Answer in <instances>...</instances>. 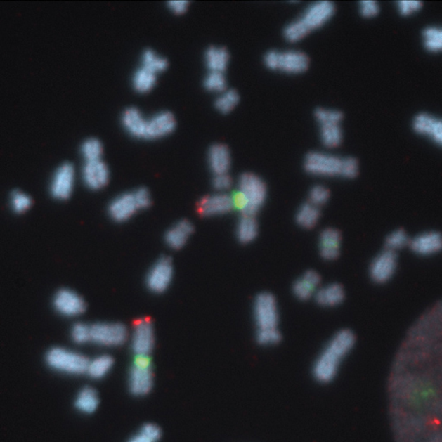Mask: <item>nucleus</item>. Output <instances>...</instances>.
<instances>
[{
    "label": "nucleus",
    "mask_w": 442,
    "mask_h": 442,
    "mask_svg": "<svg viewBox=\"0 0 442 442\" xmlns=\"http://www.w3.org/2000/svg\"><path fill=\"white\" fill-rule=\"evenodd\" d=\"M160 428L154 424H145L133 435L132 442H156L160 440Z\"/></svg>",
    "instance_id": "nucleus-39"
},
{
    "label": "nucleus",
    "mask_w": 442,
    "mask_h": 442,
    "mask_svg": "<svg viewBox=\"0 0 442 442\" xmlns=\"http://www.w3.org/2000/svg\"><path fill=\"white\" fill-rule=\"evenodd\" d=\"M9 204L15 214H25L32 207V200L25 192L15 190L10 196Z\"/></svg>",
    "instance_id": "nucleus-40"
},
{
    "label": "nucleus",
    "mask_w": 442,
    "mask_h": 442,
    "mask_svg": "<svg viewBox=\"0 0 442 442\" xmlns=\"http://www.w3.org/2000/svg\"><path fill=\"white\" fill-rule=\"evenodd\" d=\"M411 249L421 256H430L441 251L442 239L440 233L426 232L410 240Z\"/></svg>",
    "instance_id": "nucleus-24"
},
{
    "label": "nucleus",
    "mask_w": 442,
    "mask_h": 442,
    "mask_svg": "<svg viewBox=\"0 0 442 442\" xmlns=\"http://www.w3.org/2000/svg\"><path fill=\"white\" fill-rule=\"evenodd\" d=\"M314 117L320 126V139L323 145L329 149L337 148L344 139L341 123L344 114L335 109L318 108Z\"/></svg>",
    "instance_id": "nucleus-8"
},
{
    "label": "nucleus",
    "mask_w": 442,
    "mask_h": 442,
    "mask_svg": "<svg viewBox=\"0 0 442 442\" xmlns=\"http://www.w3.org/2000/svg\"><path fill=\"white\" fill-rule=\"evenodd\" d=\"M234 181L232 177L227 174H215L214 180H212V186H214L216 192L221 193H228L231 190Z\"/></svg>",
    "instance_id": "nucleus-46"
},
{
    "label": "nucleus",
    "mask_w": 442,
    "mask_h": 442,
    "mask_svg": "<svg viewBox=\"0 0 442 442\" xmlns=\"http://www.w3.org/2000/svg\"><path fill=\"white\" fill-rule=\"evenodd\" d=\"M140 67L145 68L154 74H160L166 71L169 67V63H167L166 58L161 56L155 51L146 50L143 51L142 55Z\"/></svg>",
    "instance_id": "nucleus-34"
},
{
    "label": "nucleus",
    "mask_w": 442,
    "mask_h": 442,
    "mask_svg": "<svg viewBox=\"0 0 442 442\" xmlns=\"http://www.w3.org/2000/svg\"><path fill=\"white\" fill-rule=\"evenodd\" d=\"M155 345L154 328L149 320L143 318L136 322L131 337V348L136 356H149Z\"/></svg>",
    "instance_id": "nucleus-16"
},
{
    "label": "nucleus",
    "mask_w": 442,
    "mask_h": 442,
    "mask_svg": "<svg viewBox=\"0 0 442 442\" xmlns=\"http://www.w3.org/2000/svg\"><path fill=\"white\" fill-rule=\"evenodd\" d=\"M320 207L310 202L301 204L297 212L296 221L301 228L311 229L316 227L320 219Z\"/></svg>",
    "instance_id": "nucleus-32"
},
{
    "label": "nucleus",
    "mask_w": 442,
    "mask_h": 442,
    "mask_svg": "<svg viewBox=\"0 0 442 442\" xmlns=\"http://www.w3.org/2000/svg\"><path fill=\"white\" fill-rule=\"evenodd\" d=\"M176 128L172 112L161 111L147 117L145 140H157L171 135Z\"/></svg>",
    "instance_id": "nucleus-17"
},
{
    "label": "nucleus",
    "mask_w": 442,
    "mask_h": 442,
    "mask_svg": "<svg viewBox=\"0 0 442 442\" xmlns=\"http://www.w3.org/2000/svg\"><path fill=\"white\" fill-rule=\"evenodd\" d=\"M197 210L204 217H215L228 214L235 209L231 195L216 192L202 198L198 203Z\"/></svg>",
    "instance_id": "nucleus-18"
},
{
    "label": "nucleus",
    "mask_w": 442,
    "mask_h": 442,
    "mask_svg": "<svg viewBox=\"0 0 442 442\" xmlns=\"http://www.w3.org/2000/svg\"><path fill=\"white\" fill-rule=\"evenodd\" d=\"M355 342V334L348 329L335 334L315 362V378L320 382H331L337 375L342 358L351 351Z\"/></svg>",
    "instance_id": "nucleus-1"
},
{
    "label": "nucleus",
    "mask_w": 442,
    "mask_h": 442,
    "mask_svg": "<svg viewBox=\"0 0 442 442\" xmlns=\"http://www.w3.org/2000/svg\"><path fill=\"white\" fill-rule=\"evenodd\" d=\"M397 267L395 252L385 249L373 260L370 267L372 279L377 283H385L392 278Z\"/></svg>",
    "instance_id": "nucleus-19"
},
{
    "label": "nucleus",
    "mask_w": 442,
    "mask_h": 442,
    "mask_svg": "<svg viewBox=\"0 0 442 442\" xmlns=\"http://www.w3.org/2000/svg\"><path fill=\"white\" fill-rule=\"evenodd\" d=\"M236 238L242 243H249L258 238L259 223L255 215L242 214L236 225Z\"/></svg>",
    "instance_id": "nucleus-29"
},
{
    "label": "nucleus",
    "mask_w": 442,
    "mask_h": 442,
    "mask_svg": "<svg viewBox=\"0 0 442 442\" xmlns=\"http://www.w3.org/2000/svg\"><path fill=\"white\" fill-rule=\"evenodd\" d=\"M423 46L430 53H440L442 50V30L440 27L429 26L423 30Z\"/></svg>",
    "instance_id": "nucleus-35"
},
{
    "label": "nucleus",
    "mask_w": 442,
    "mask_h": 442,
    "mask_svg": "<svg viewBox=\"0 0 442 442\" xmlns=\"http://www.w3.org/2000/svg\"><path fill=\"white\" fill-rule=\"evenodd\" d=\"M304 167L307 173L315 176L354 179L359 174V163L355 157H341L321 152L308 153Z\"/></svg>",
    "instance_id": "nucleus-3"
},
{
    "label": "nucleus",
    "mask_w": 442,
    "mask_h": 442,
    "mask_svg": "<svg viewBox=\"0 0 442 442\" xmlns=\"http://www.w3.org/2000/svg\"><path fill=\"white\" fill-rule=\"evenodd\" d=\"M256 340L264 346L275 345L282 340V334L278 328L258 329Z\"/></svg>",
    "instance_id": "nucleus-43"
},
{
    "label": "nucleus",
    "mask_w": 442,
    "mask_h": 442,
    "mask_svg": "<svg viewBox=\"0 0 442 442\" xmlns=\"http://www.w3.org/2000/svg\"><path fill=\"white\" fill-rule=\"evenodd\" d=\"M320 283L321 277L316 271H307L294 283V296L300 300H309L320 289Z\"/></svg>",
    "instance_id": "nucleus-26"
},
{
    "label": "nucleus",
    "mask_w": 442,
    "mask_h": 442,
    "mask_svg": "<svg viewBox=\"0 0 442 442\" xmlns=\"http://www.w3.org/2000/svg\"><path fill=\"white\" fill-rule=\"evenodd\" d=\"M264 63L270 70L280 71L289 74L306 73L310 67V59L306 53L297 50H272L264 57Z\"/></svg>",
    "instance_id": "nucleus-6"
},
{
    "label": "nucleus",
    "mask_w": 442,
    "mask_h": 442,
    "mask_svg": "<svg viewBox=\"0 0 442 442\" xmlns=\"http://www.w3.org/2000/svg\"><path fill=\"white\" fill-rule=\"evenodd\" d=\"M230 56L227 49L221 46L208 48L204 54V63L209 72L225 73L228 67Z\"/></svg>",
    "instance_id": "nucleus-28"
},
{
    "label": "nucleus",
    "mask_w": 442,
    "mask_h": 442,
    "mask_svg": "<svg viewBox=\"0 0 442 442\" xmlns=\"http://www.w3.org/2000/svg\"><path fill=\"white\" fill-rule=\"evenodd\" d=\"M53 304L55 311L61 316L77 318L86 310L84 298L70 289L60 290L54 294Z\"/></svg>",
    "instance_id": "nucleus-14"
},
{
    "label": "nucleus",
    "mask_w": 442,
    "mask_h": 442,
    "mask_svg": "<svg viewBox=\"0 0 442 442\" xmlns=\"http://www.w3.org/2000/svg\"><path fill=\"white\" fill-rule=\"evenodd\" d=\"M254 317L259 329L277 328L279 323V310L273 294L264 292L256 297Z\"/></svg>",
    "instance_id": "nucleus-12"
},
{
    "label": "nucleus",
    "mask_w": 442,
    "mask_h": 442,
    "mask_svg": "<svg viewBox=\"0 0 442 442\" xmlns=\"http://www.w3.org/2000/svg\"><path fill=\"white\" fill-rule=\"evenodd\" d=\"M115 362L112 356L102 355L89 362L87 372L94 379H100L111 371Z\"/></svg>",
    "instance_id": "nucleus-33"
},
{
    "label": "nucleus",
    "mask_w": 442,
    "mask_h": 442,
    "mask_svg": "<svg viewBox=\"0 0 442 442\" xmlns=\"http://www.w3.org/2000/svg\"><path fill=\"white\" fill-rule=\"evenodd\" d=\"M317 303L324 307H334L345 299V290L341 284L333 283L318 289L315 294Z\"/></svg>",
    "instance_id": "nucleus-27"
},
{
    "label": "nucleus",
    "mask_w": 442,
    "mask_h": 442,
    "mask_svg": "<svg viewBox=\"0 0 442 442\" xmlns=\"http://www.w3.org/2000/svg\"><path fill=\"white\" fill-rule=\"evenodd\" d=\"M190 6V3L186 0H173L169 2V8L171 12L176 13L177 15H183L187 12Z\"/></svg>",
    "instance_id": "nucleus-48"
},
{
    "label": "nucleus",
    "mask_w": 442,
    "mask_h": 442,
    "mask_svg": "<svg viewBox=\"0 0 442 442\" xmlns=\"http://www.w3.org/2000/svg\"><path fill=\"white\" fill-rule=\"evenodd\" d=\"M82 183L91 190H100L108 184L110 171L103 160L85 161L82 167Z\"/></svg>",
    "instance_id": "nucleus-15"
},
{
    "label": "nucleus",
    "mask_w": 442,
    "mask_h": 442,
    "mask_svg": "<svg viewBox=\"0 0 442 442\" xmlns=\"http://www.w3.org/2000/svg\"><path fill=\"white\" fill-rule=\"evenodd\" d=\"M240 102V95L235 90L227 89L222 93L219 94L215 100V108L221 114L227 115L238 108Z\"/></svg>",
    "instance_id": "nucleus-36"
},
{
    "label": "nucleus",
    "mask_w": 442,
    "mask_h": 442,
    "mask_svg": "<svg viewBox=\"0 0 442 442\" xmlns=\"http://www.w3.org/2000/svg\"><path fill=\"white\" fill-rule=\"evenodd\" d=\"M379 3L375 0H363L359 3V13L364 18H373L379 15Z\"/></svg>",
    "instance_id": "nucleus-47"
},
{
    "label": "nucleus",
    "mask_w": 442,
    "mask_h": 442,
    "mask_svg": "<svg viewBox=\"0 0 442 442\" xmlns=\"http://www.w3.org/2000/svg\"><path fill=\"white\" fill-rule=\"evenodd\" d=\"M46 361L54 371L70 375H84L90 362L81 353L60 347L51 349L46 356Z\"/></svg>",
    "instance_id": "nucleus-7"
},
{
    "label": "nucleus",
    "mask_w": 442,
    "mask_h": 442,
    "mask_svg": "<svg viewBox=\"0 0 442 442\" xmlns=\"http://www.w3.org/2000/svg\"><path fill=\"white\" fill-rule=\"evenodd\" d=\"M412 126L414 131L419 135L427 137L437 145H441L442 122L436 116L421 112L414 118Z\"/></svg>",
    "instance_id": "nucleus-20"
},
{
    "label": "nucleus",
    "mask_w": 442,
    "mask_h": 442,
    "mask_svg": "<svg viewBox=\"0 0 442 442\" xmlns=\"http://www.w3.org/2000/svg\"><path fill=\"white\" fill-rule=\"evenodd\" d=\"M172 260L167 256L157 260L146 276V285L153 293H163L172 283L174 278Z\"/></svg>",
    "instance_id": "nucleus-13"
},
{
    "label": "nucleus",
    "mask_w": 442,
    "mask_h": 442,
    "mask_svg": "<svg viewBox=\"0 0 442 442\" xmlns=\"http://www.w3.org/2000/svg\"><path fill=\"white\" fill-rule=\"evenodd\" d=\"M330 195V190L327 187L323 186V185H316V186L311 188L308 202L314 204L315 207H320L327 203Z\"/></svg>",
    "instance_id": "nucleus-44"
},
{
    "label": "nucleus",
    "mask_w": 442,
    "mask_h": 442,
    "mask_svg": "<svg viewBox=\"0 0 442 442\" xmlns=\"http://www.w3.org/2000/svg\"><path fill=\"white\" fill-rule=\"evenodd\" d=\"M157 79V74L140 67L133 74L132 86L138 93H148L156 86Z\"/></svg>",
    "instance_id": "nucleus-31"
},
{
    "label": "nucleus",
    "mask_w": 442,
    "mask_h": 442,
    "mask_svg": "<svg viewBox=\"0 0 442 442\" xmlns=\"http://www.w3.org/2000/svg\"><path fill=\"white\" fill-rule=\"evenodd\" d=\"M231 197L235 210L241 214L256 216L266 200V184L255 174H243L240 176L238 187Z\"/></svg>",
    "instance_id": "nucleus-4"
},
{
    "label": "nucleus",
    "mask_w": 442,
    "mask_h": 442,
    "mask_svg": "<svg viewBox=\"0 0 442 442\" xmlns=\"http://www.w3.org/2000/svg\"><path fill=\"white\" fill-rule=\"evenodd\" d=\"M342 233L337 228H325L320 235V252L322 258L333 261L340 256Z\"/></svg>",
    "instance_id": "nucleus-21"
},
{
    "label": "nucleus",
    "mask_w": 442,
    "mask_h": 442,
    "mask_svg": "<svg viewBox=\"0 0 442 442\" xmlns=\"http://www.w3.org/2000/svg\"><path fill=\"white\" fill-rule=\"evenodd\" d=\"M77 183V170L73 164L64 163L58 167L51 176L49 190L57 200H67L72 196Z\"/></svg>",
    "instance_id": "nucleus-11"
},
{
    "label": "nucleus",
    "mask_w": 442,
    "mask_h": 442,
    "mask_svg": "<svg viewBox=\"0 0 442 442\" xmlns=\"http://www.w3.org/2000/svg\"><path fill=\"white\" fill-rule=\"evenodd\" d=\"M204 88L215 94H221L228 89L227 78L225 73L209 72L204 81Z\"/></svg>",
    "instance_id": "nucleus-38"
},
{
    "label": "nucleus",
    "mask_w": 442,
    "mask_h": 442,
    "mask_svg": "<svg viewBox=\"0 0 442 442\" xmlns=\"http://www.w3.org/2000/svg\"><path fill=\"white\" fill-rule=\"evenodd\" d=\"M335 6L331 1H318L308 6L300 17L287 24L284 37L290 43H297L306 39L315 30L320 29L333 18Z\"/></svg>",
    "instance_id": "nucleus-2"
},
{
    "label": "nucleus",
    "mask_w": 442,
    "mask_h": 442,
    "mask_svg": "<svg viewBox=\"0 0 442 442\" xmlns=\"http://www.w3.org/2000/svg\"><path fill=\"white\" fill-rule=\"evenodd\" d=\"M81 155L85 161L102 160L104 147L98 139L91 137L82 142L81 145Z\"/></svg>",
    "instance_id": "nucleus-37"
},
{
    "label": "nucleus",
    "mask_w": 442,
    "mask_h": 442,
    "mask_svg": "<svg viewBox=\"0 0 442 442\" xmlns=\"http://www.w3.org/2000/svg\"><path fill=\"white\" fill-rule=\"evenodd\" d=\"M410 239L408 235L405 230L403 229H396V230L391 233L386 240V248L389 251L396 252L397 249L404 248V247L409 245Z\"/></svg>",
    "instance_id": "nucleus-41"
},
{
    "label": "nucleus",
    "mask_w": 442,
    "mask_h": 442,
    "mask_svg": "<svg viewBox=\"0 0 442 442\" xmlns=\"http://www.w3.org/2000/svg\"><path fill=\"white\" fill-rule=\"evenodd\" d=\"M77 410L84 414H92L98 410L99 405L98 394L91 386H85L78 393L74 403Z\"/></svg>",
    "instance_id": "nucleus-30"
},
{
    "label": "nucleus",
    "mask_w": 442,
    "mask_h": 442,
    "mask_svg": "<svg viewBox=\"0 0 442 442\" xmlns=\"http://www.w3.org/2000/svg\"><path fill=\"white\" fill-rule=\"evenodd\" d=\"M150 204V191L145 188H138L115 197L110 202L108 214L112 221L125 222L134 217L136 212L148 208Z\"/></svg>",
    "instance_id": "nucleus-5"
},
{
    "label": "nucleus",
    "mask_w": 442,
    "mask_h": 442,
    "mask_svg": "<svg viewBox=\"0 0 442 442\" xmlns=\"http://www.w3.org/2000/svg\"><path fill=\"white\" fill-rule=\"evenodd\" d=\"M71 337L77 344H85L91 341V325L81 323L74 325L71 330Z\"/></svg>",
    "instance_id": "nucleus-42"
},
{
    "label": "nucleus",
    "mask_w": 442,
    "mask_h": 442,
    "mask_svg": "<svg viewBox=\"0 0 442 442\" xmlns=\"http://www.w3.org/2000/svg\"><path fill=\"white\" fill-rule=\"evenodd\" d=\"M193 232V224L187 219H183L177 221L167 231L164 240L169 248L180 249L187 245Z\"/></svg>",
    "instance_id": "nucleus-25"
},
{
    "label": "nucleus",
    "mask_w": 442,
    "mask_h": 442,
    "mask_svg": "<svg viewBox=\"0 0 442 442\" xmlns=\"http://www.w3.org/2000/svg\"><path fill=\"white\" fill-rule=\"evenodd\" d=\"M91 342L104 347H119L129 338V331L121 323L102 322L91 325Z\"/></svg>",
    "instance_id": "nucleus-10"
},
{
    "label": "nucleus",
    "mask_w": 442,
    "mask_h": 442,
    "mask_svg": "<svg viewBox=\"0 0 442 442\" xmlns=\"http://www.w3.org/2000/svg\"><path fill=\"white\" fill-rule=\"evenodd\" d=\"M147 117L138 108L126 109L122 115V124L129 136L145 139Z\"/></svg>",
    "instance_id": "nucleus-23"
},
{
    "label": "nucleus",
    "mask_w": 442,
    "mask_h": 442,
    "mask_svg": "<svg viewBox=\"0 0 442 442\" xmlns=\"http://www.w3.org/2000/svg\"><path fill=\"white\" fill-rule=\"evenodd\" d=\"M209 167L215 174H227L230 170L232 157L230 150L223 143H215L208 150Z\"/></svg>",
    "instance_id": "nucleus-22"
},
{
    "label": "nucleus",
    "mask_w": 442,
    "mask_h": 442,
    "mask_svg": "<svg viewBox=\"0 0 442 442\" xmlns=\"http://www.w3.org/2000/svg\"><path fill=\"white\" fill-rule=\"evenodd\" d=\"M423 8V3L420 0H400L397 3V9L401 15L410 16L420 12Z\"/></svg>",
    "instance_id": "nucleus-45"
},
{
    "label": "nucleus",
    "mask_w": 442,
    "mask_h": 442,
    "mask_svg": "<svg viewBox=\"0 0 442 442\" xmlns=\"http://www.w3.org/2000/svg\"><path fill=\"white\" fill-rule=\"evenodd\" d=\"M154 377L149 356H136L129 371V390L134 396H145L152 391Z\"/></svg>",
    "instance_id": "nucleus-9"
}]
</instances>
